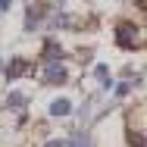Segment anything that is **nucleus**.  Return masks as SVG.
Wrapping results in <instances>:
<instances>
[{
    "mask_svg": "<svg viewBox=\"0 0 147 147\" xmlns=\"http://www.w3.org/2000/svg\"><path fill=\"white\" fill-rule=\"evenodd\" d=\"M94 78H97V85H110V75H107V66H97Z\"/></svg>",
    "mask_w": 147,
    "mask_h": 147,
    "instance_id": "423d86ee",
    "label": "nucleus"
},
{
    "mask_svg": "<svg viewBox=\"0 0 147 147\" xmlns=\"http://www.w3.org/2000/svg\"><path fill=\"white\" fill-rule=\"evenodd\" d=\"M25 72H28V63H25V59H13V63H9V69H6V75H9V78H19V75H25Z\"/></svg>",
    "mask_w": 147,
    "mask_h": 147,
    "instance_id": "20e7f679",
    "label": "nucleus"
},
{
    "mask_svg": "<svg viewBox=\"0 0 147 147\" xmlns=\"http://www.w3.org/2000/svg\"><path fill=\"white\" fill-rule=\"evenodd\" d=\"M116 41L122 47H128V50H135V47H141V31L135 22H119L116 25Z\"/></svg>",
    "mask_w": 147,
    "mask_h": 147,
    "instance_id": "f257e3e1",
    "label": "nucleus"
},
{
    "mask_svg": "<svg viewBox=\"0 0 147 147\" xmlns=\"http://www.w3.org/2000/svg\"><path fill=\"white\" fill-rule=\"evenodd\" d=\"M44 147H72V144H69V141H59V138H57V141H47Z\"/></svg>",
    "mask_w": 147,
    "mask_h": 147,
    "instance_id": "0eeeda50",
    "label": "nucleus"
},
{
    "mask_svg": "<svg viewBox=\"0 0 147 147\" xmlns=\"http://www.w3.org/2000/svg\"><path fill=\"white\" fill-rule=\"evenodd\" d=\"M25 103H28V97H25V94H19V91H13V94H9V107H25Z\"/></svg>",
    "mask_w": 147,
    "mask_h": 147,
    "instance_id": "39448f33",
    "label": "nucleus"
},
{
    "mask_svg": "<svg viewBox=\"0 0 147 147\" xmlns=\"http://www.w3.org/2000/svg\"><path fill=\"white\" fill-rule=\"evenodd\" d=\"M69 113H72V100L69 97H59V100L50 103V116L53 119H63V116H69Z\"/></svg>",
    "mask_w": 147,
    "mask_h": 147,
    "instance_id": "7ed1b4c3",
    "label": "nucleus"
},
{
    "mask_svg": "<svg viewBox=\"0 0 147 147\" xmlns=\"http://www.w3.org/2000/svg\"><path fill=\"white\" fill-rule=\"evenodd\" d=\"M41 78H44L47 85H63V82L69 78L66 63H63V59H44V72H41Z\"/></svg>",
    "mask_w": 147,
    "mask_h": 147,
    "instance_id": "f03ea898",
    "label": "nucleus"
}]
</instances>
